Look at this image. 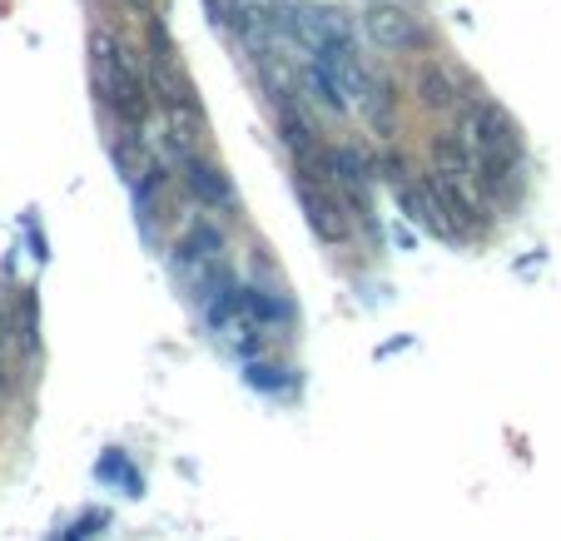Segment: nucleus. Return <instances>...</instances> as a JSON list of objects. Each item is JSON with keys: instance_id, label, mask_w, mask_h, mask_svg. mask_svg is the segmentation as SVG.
<instances>
[{"instance_id": "1", "label": "nucleus", "mask_w": 561, "mask_h": 541, "mask_svg": "<svg viewBox=\"0 0 561 541\" xmlns=\"http://www.w3.org/2000/svg\"><path fill=\"white\" fill-rule=\"evenodd\" d=\"M149 95H154L159 115L174 119L190 135H204V115H199V95H194L190 70L180 65V50H174L164 21H149Z\"/></svg>"}, {"instance_id": "2", "label": "nucleus", "mask_w": 561, "mask_h": 541, "mask_svg": "<svg viewBox=\"0 0 561 541\" xmlns=\"http://www.w3.org/2000/svg\"><path fill=\"white\" fill-rule=\"evenodd\" d=\"M363 31H368V41L388 55H413V50H427V45H433L427 25L417 21L413 11L392 5V0H373L368 11H363Z\"/></svg>"}, {"instance_id": "3", "label": "nucleus", "mask_w": 561, "mask_h": 541, "mask_svg": "<svg viewBox=\"0 0 561 541\" xmlns=\"http://www.w3.org/2000/svg\"><path fill=\"white\" fill-rule=\"evenodd\" d=\"M298 199H304V214H308V229L318 234V244H348V214H343V199L333 189H313V174L298 180Z\"/></svg>"}, {"instance_id": "4", "label": "nucleus", "mask_w": 561, "mask_h": 541, "mask_svg": "<svg viewBox=\"0 0 561 541\" xmlns=\"http://www.w3.org/2000/svg\"><path fill=\"white\" fill-rule=\"evenodd\" d=\"M180 174H184V189H190V199L199 204V209H233V184H229V174H224L214 160H204L199 149H194L190 160L180 164Z\"/></svg>"}, {"instance_id": "5", "label": "nucleus", "mask_w": 561, "mask_h": 541, "mask_svg": "<svg viewBox=\"0 0 561 541\" xmlns=\"http://www.w3.org/2000/svg\"><path fill=\"white\" fill-rule=\"evenodd\" d=\"M125 50H129V45L119 41V35H110L105 25L90 35V85H95L100 105H110V95H115V80H119V65H125Z\"/></svg>"}, {"instance_id": "6", "label": "nucleus", "mask_w": 561, "mask_h": 541, "mask_svg": "<svg viewBox=\"0 0 561 541\" xmlns=\"http://www.w3.org/2000/svg\"><path fill=\"white\" fill-rule=\"evenodd\" d=\"M413 95L423 110H457L462 105V90H457V74L443 60H423L413 70Z\"/></svg>"}, {"instance_id": "7", "label": "nucleus", "mask_w": 561, "mask_h": 541, "mask_svg": "<svg viewBox=\"0 0 561 541\" xmlns=\"http://www.w3.org/2000/svg\"><path fill=\"white\" fill-rule=\"evenodd\" d=\"M433 170L447 174L453 184H462V189H477V154H472V145H467L457 129L453 135H433Z\"/></svg>"}, {"instance_id": "8", "label": "nucleus", "mask_w": 561, "mask_h": 541, "mask_svg": "<svg viewBox=\"0 0 561 541\" xmlns=\"http://www.w3.org/2000/svg\"><path fill=\"white\" fill-rule=\"evenodd\" d=\"M323 170H329L333 184H358V189H368L378 164H373V154L358 145H333L329 154H323Z\"/></svg>"}, {"instance_id": "9", "label": "nucleus", "mask_w": 561, "mask_h": 541, "mask_svg": "<svg viewBox=\"0 0 561 541\" xmlns=\"http://www.w3.org/2000/svg\"><path fill=\"white\" fill-rule=\"evenodd\" d=\"M219 254H224V234H219V229H214L209 219L190 223V234L180 239V258H184V264H214Z\"/></svg>"}, {"instance_id": "10", "label": "nucleus", "mask_w": 561, "mask_h": 541, "mask_svg": "<svg viewBox=\"0 0 561 541\" xmlns=\"http://www.w3.org/2000/svg\"><path fill=\"white\" fill-rule=\"evenodd\" d=\"M378 170L388 174V184H408V174H413V170H408V154H403V149H382Z\"/></svg>"}, {"instance_id": "11", "label": "nucleus", "mask_w": 561, "mask_h": 541, "mask_svg": "<svg viewBox=\"0 0 561 541\" xmlns=\"http://www.w3.org/2000/svg\"><path fill=\"white\" fill-rule=\"evenodd\" d=\"M129 11H139V15H154L159 11V0H125Z\"/></svg>"}, {"instance_id": "12", "label": "nucleus", "mask_w": 561, "mask_h": 541, "mask_svg": "<svg viewBox=\"0 0 561 541\" xmlns=\"http://www.w3.org/2000/svg\"><path fill=\"white\" fill-rule=\"evenodd\" d=\"M11 393V368H5V362H0V398Z\"/></svg>"}]
</instances>
